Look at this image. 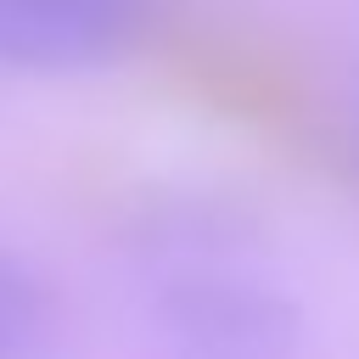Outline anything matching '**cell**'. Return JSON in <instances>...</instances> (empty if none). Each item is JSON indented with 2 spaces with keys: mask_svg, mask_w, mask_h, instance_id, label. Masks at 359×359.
I'll list each match as a JSON object with an SVG mask.
<instances>
[{
  "mask_svg": "<svg viewBox=\"0 0 359 359\" xmlns=\"http://www.w3.org/2000/svg\"><path fill=\"white\" fill-rule=\"evenodd\" d=\"M146 314L168 359H292L303 348V303L252 269V258L146 275Z\"/></svg>",
  "mask_w": 359,
  "mask_h": 359,
  "instance_id": "obj_1",
  "label": "cell"
},
{
  "mask_svg": "<svg viewBox=\"0 0 359 359\" xmlns=\"http://www.w3.org/2000/svg\"><path fill=\"white\" fill-rule=\"evenodd\" d=\"M112 247L140 275L224 264V258H252L264 247V219L230 191L163 185V191L135 196L112 219Z\"/></svg>",
  "mask_w": 359,
  "mask_h": 359,
  "instance_id": "obj_3",
  "label": "cell"
},
{
  "mask_svg": "<svg viewBox=\"0 0 359 359\" xmlns=\"http://www.w3.org/2000/svg\"><path fill=\"white\" fill-rule=\"evenodd\" d=\"M168 0H0V67L11 73H95L129 62Z\"/></svg>",
  "mask_w": 359,
  "mask_h": 359,
  "instance_id": "obj_2",
  "label": "cell"
},
{
  "mask_svg": "<svg viewBox=\"0 0 359 359\" xmlns=\"http://www.w3.org/2000/svg\"><path fill=\"white\" fill-rule=\"evenodd\" d=\"M0 359H6V353H0Z\"/></svg>",
  "mask_w": 359,
  "mask_h": 359,
  "instance_id": "obj_6",
  "label": "cell"
},
{
  "mask_svg": "<svg viewBox=\"0 0 359 359\" xmlns=\"http://www.w3.org/2000/svg\"><path fill=\"white\" fill-rule=\"evenodd\" d=\"M62 325L56 280L17 247L0 241V353L6 359H39L50 353Z\"/></svg>",
  "mask_w": 359,
  "mask_h": 359,
  "instance_id": "obj_4",
  "label": "cell"
},
{
  "mask_svg": "<svg viewBox=\"0 0 359 359\" xmlns=\"http://www.w3.org/2000/svg\"><path fill=\"white\" fill-rule=\"evenodd\" d=\"M353 157H359V129H353Z\"/></svg>",
  "mask_w": 359,
  "mask_h": 359,
  "instance_id": "obj_5",
  "label": "cell"
}]
</instances>
